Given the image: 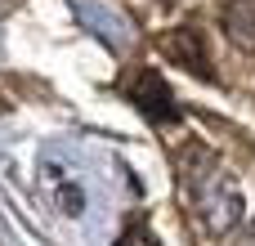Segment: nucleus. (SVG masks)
Segmentation results:
<instances>
[{
	"label": "nucleus",
	"instance_id": "obj_1",
	"mask_svg": "<svg viewBox=\"0 0 255 246\" xmlns=\"http://www.w3.org/2000/svg\"><path fill=\"white\" fill-rule=\"evenodd\" d=\"M130 103L148 117V125H157V130H166V125H179V103H175V94H170V85L161 81V72H139V81H134V90H130Z\"/></svg>",
	"mask_w": 255,
	"mask_h": 246
},
{
	"label": "nucleus",
	"instance_id": "obj_2",
	"mask_svg": "<svg viewBox=\"0 0 255 246\" xmlns=\"http://www.w3.org/2000/svg\"><path fill=\"white\" fill-rule=\"evenodd\" d=\"M72 9H76V18L94 31V36H103V45L108 49H130L134 45V22L121 13V9H112V4H103V0H72Z\"/></svg>",
	"mask_w": 255,
	"mask_h": 246
},
{
	"label": "nucleus",
	"instance_id": "obj_3",
	"mask_svg": "<svg viewBox=\"0 0 255 246\" xmlns=\"http://www.w3.org/2000/svg\"><path fill=\"white\" fill-rule=\"evenodd\" d=\"M238 220H242V193H238V184L220 179L215 188L202 193V229L206 233L224 238V233L238 229Z\"/></svg>",
	"mask_w": 255,
	"mask_h": 246
},
{
	"label": "nucleus",
	"instance_id": "obj_4",
	"mask_svg": "<svg viewBox=\"0 0 255 246\" xmlns=\"http://www.w3.org/2000/svg\"><path fill=\"white\" fill-rule=\"evenodd\" d=\"M161 49L184 67V72H193V76H202V81H215V67L206 63V49H202V36L193 31V27H179V31H166L161 36Z\"/></svg>",
	"mask_w": 255,
	"mask_h": 246
},
{
	"label": "nucleus",
	"instance_id": "obj_5",
	"mask_svg": "<svg viewBox=\"0 0 255 246\" xmlns=\"http://www.w3.org/2000/svg\"><path fill=\"white\" fill-rule=\"evenodd\" d=\"M224 36H229L238 49L255 54V0H233V4H224Z\"/></svg>",
	"mask_w": 255,
	"mask_h": 246
},
{
	"label": "nucleus",
	"instance_id": "obj_6",
	"mask_svg": "<svg viewBox=\"0 0 255 246\" xmlns=\"http://www.w3.org/2000/svg\"><path fill=\"white\" fill-rule=\"evenodd\" d=\"M58 211L81 215V211H85V193H81L76 184H63V188H58Z\"/></svg>",
	"mask_w": 255,
	"mask_h": 246
},
{
	"label": "nucleus",
	"instance_id": "obj_7",
	"mask_svg": "<svg viewBox=\"0 0 255 246\" xmlns=\"http://www.w3.org/2000/svg\"><path fill=\"white\" fill-rule=\"evenodd\" d=\"M247 246H255V220H251V229H247Z\"/></svg>",
	"mask_w": 255,
	"mask_h": 246
},
{
	"label": "nucleus",
	"instance_id": "obj_8",
	"mask_svg": "<svg viewBox=\"0 0 255 246\" xmlns=\"http://www.w3.org/2000/svg\"><path fill=\"white\" fill-rule=\"evenodd\" d=\"M4 108H9V103H4V99H0V112H4Z\"/></svg>",
	"mask_w": 255,
	"mask_h": 246
},
{
	"label": "nucleus",
	"instance_id": "obj_9",
	"mask_svg": "<svg viewBox=\"0 0 255 246\" xmlns=\"http://www.w3.org/2000/svg\"><path fill=\"white\" fill-rule=\"evenodd\" d=\"M161 4H175V0H161Z\"/></svg>",
	"mask_w": 255,
	"mask_h": 246
}]
</instances>
